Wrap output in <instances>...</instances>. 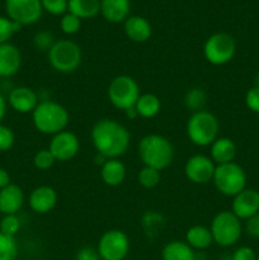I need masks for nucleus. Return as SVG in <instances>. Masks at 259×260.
Wrapping results in <instances>:
<instances>
[{
	"label": "nucleus",
	"mask_w": 259,
	"mask_h": 260,
	"mask_svg": "<svg viewBox=\"0 0 259 260\" xmlns=\"http://www.w3.org/2000/svg\"><path fill=\"white\" fill-rule=\"evenodd\" d=\"M7 107H8L7 99L3 96V94H0V123H2L3 118L5 117V113H7Z\"/></svg>",
	"instance_id": "43"
},
{
	"label": "nucleus",
	"mask_w": 259,
	"mask_h": 260,
	"mask_svg": "<svg viewBox=\"0 0 259 260\" xmlns=\"http://www.w3.org/2000/svg\"><path fill=\"white\" fill-rule=\"evenodd\" d=\"M101 179L108 187H119L124 182L127 169L121 159H107L101 165Z\"/></svg>",
	"instance_id": "20"
},
{
	"label": "nucleus",
	"mask_w": 259,
	"mask_h": 260,
	"mask_svg": "<svg viewBox=\"0 0 259 260\" xmlns=\"http://www.w3.org/2000/svg\"><path fill=\"white\" fill-rule=\"evenodd\" d=\"M236 145L230 137H217L210 146V155L216 165L233 162L236 157Z\"/></svg>",
	"instance_id": "22"
},
{
	"label": "nucleus",
	"mask_w": 259,
	"mask_h": 260,
	"mask_svg": "<svg viewBox=\"0 0 259 260\" xmlns=\"http://www.w3.org/2000/svg\"><path fill=\"white\" fill-rule=\"evenodd\" d=\"M124 35L130 41L144 43L152 36V27L146 18L141 15H130L123 22Z\"/></svg>",
	"instance_id": "19"
},
{
	"label": "nucleus",
	"mask_w": 259,
	"mask_h": 260,
	"mask_svg": "<svg viewBox=\"0 0 259 260\" xmlns=\"http://www.w3.org/2000/svg\"><path fill=\"white\" fill-rule=\"evenodd\" d=\"M68 12L83 19H91L101 13V0H69Z\"/></svg>",
	"instance_id": "26"
},
{
	"label": "nucleus",
	"mask_w": 259,
	"mask_h": 260,
	"mask_svg": "<svg viewBox=\"0 0 259 260\" xmlns=\"http://www.w3.org/2000/svg\"><path fill=\"white\" fill-rule=\"evenodd\" d=\"M90 140L96 154L106 159H121L131 144V134L117 119L101 118L91 127Z\"/></svg>",
	"instance_id": "1"
},
{
	"label": "nucleus",
	"mask_w": 259,
	"mask_h": 260,
	"mask_svg": "<svg viewBox=\"0 0 259 260\" xmlns=\"http://www.w3.org/2000/svg\"><path fill=\"white\" fill-rule=\"evenodd\" d=\"M161 260H197V251L184 240H170L163 246Z\"/></svg>",
	"instance_id": "24"
},
{
	"label": "nucleus",
	"mask_w": 259,
	"mask_h": 260,
	"mask_svg": "<svg viewBox=\"0 0 259 260\" xmlns=\"http://www.w3.org/2000/svg\"><path fill=\"white\" fill-rule=\"evenodd\" d=\"M41 3H42V8L45 12L56 15V17L68 13L69 0H41Z\"/></svg>",
	"instance_id": "36"
},
{
	"label": "nucleus",
	"mask_w": 259,
	"mask_h": 260,
	"mask_svg": "<svg viewBox=\"0 0 259 260\" xmlns=\"http://www.w3.org/2000/svg\"><path fill=\"white\" fill-rule=\"evenodd\" d=\"M32 122L40 134L53 136L68 128L70 113L58 102L52 99H42L32 112Z\"/></svg>",
	"instance_id": "3"
},
{
	"label": "nucleus",
	"mask_w": 259,
	"mask_h": 260,
	"mask_svg": "<svg viewBox=\"0 0 259 260\" xmlns=\"http://www.w3.org/2000/svg\"><path fill=\"white\" fill-rule=\"evenodd\" d=\"M137 155L145 167L163 172L173 164L175 150L168 137L159 134H149L139 141Z\"/></svg>",
	"instance_id": "2"
},
{
	"label": "nucleus",
	"mask_w": 259,
	"mask_h": 260,
	"mask_svg": "<svg viewBox=\"0 0 259 260\" xmlns=\"http://www.w3.org/2000/svg\"><path fill=\"white\" fill-rule=\"evenodd\" d=\"M60 28L62 30V33H65V35H76L81 28V19L76 17V15L71 14V13H65L63 15H61Z\"/></svg>",
	"instance_id": "32"
},
{
	"label": "nucleus",
	"mask_w": 259,
	"mask_h": 260,
	"mask_svg": "<svg viewBox=\"0 0 259 260\" xmlns=\"http://www.w3.org/2000/svg\"><path fill=\"white\" fill-rule=\"evenodd\" d=\"M124 114H126L127 118L130 119H136L139 118V114H137L136 109H135V107H132V108L127 109V111H124Z\"/></svg>",
	"instance_id": "44"
},
{
	"label": "nucleus",
	"mask_w": 259,
	"mask_h": 260,
	"mask_svg": "<svg viewBox=\"0 0 259 260\" xmlns=\"http://www.w3.org/2000/svg\"><path fill=\"white\" fill-rule=\"evenodd\" d=\"M213 244L221 248H230L239 243L243 235V221L230 210L220 211L213 216L210 225Z\"/></svg>",
	"instance_id": "5"
},
{
	"label": "nucleus",
	"mask_w": 259,
	"mask_h": 260,
	"mask_svg": "<svg viewBox=\"0 0 259 260\" xmlns=\"http://www.w3.org/2000/svg\"><path fill=\"white\" fill-rule=\"evenodd\" d=\"M161 180V172L150 167H142L137 173V182L145 189H152L157 187Z\"/></svg>",
	"instance_id": "29"
},
{
	"label": "nucleus",
	"mask_w": 259,
	"mask_h": 260,
	"mask_svg": "<svg viewBox=\"0 0 259 260\" xmlns=\"http://www.w3.org/2000/svg\"><path fill=\"white\" fill-rule=\"evenodd\" d=\"M141 226L146 235H157L165 226V218L156 211H146L141 217Z\"/></svg>",
	"instance_id": "28"
},
{
	"label": "nucleus",
	"mask_w": 259,
	"mask_h": 260,
	"mask_svg": "<svg viewBox=\"0 0 259 260\" xmlns=\"http://www.w3.org/2000/svg\"><path fill=\"white\" fill-rule=\"evenodd\" d=\"M22 25L8 17H0V45L9 42L10 38L19 32Z\"/></svg>",
	"instance_id": "31"
},
{
	"label": "nucleus",
	"mask_w": 259,
	"mask_h": 260,
	"mask_svg": "<svg viewBox=\"0 0 259 260\" xmlns=\"http://www.w3.org/2000/svg\"><path fill=\"white\" fill-rule=\"evenodd\" d=\"M220 121L210 111H202L190 113L185 124V134L188 140L198 147H207L212 145L218 137Z\"/></svg>",
	"instance_id": "4"
},
{
	"label": "nucleus",
	"mask_w": 259,
	"mask_h": 260,
	"mask_svg": "<svg viewBox=\"0 0 259 260\" xmlns=\"http://www.w3.org/2000/svg\"><path fill=\"white\" fill-rule=\"evenodd\" d=\"M231 260H256V253L250 246H239L230 255Z\"/></svg>",
	"instance_id": "39"
},
{
	"label": "nucleus",
	"mask_w": 259,
	"mask_h": 260,
	"mask_svg": "<svg viewBox=\"0 0 259 260\" xmlns=\"http://www.w3.org/2000/svg\"><path fill=\"white\" fill-rule=\"evenodd\" d=\"M75 260H102L96 248L93 246H83L75 254Z\"/></svg>",
	"instance_id": "40"
},
{
	"label": "nucleus",
	"mask_w": 259,
	"mask_h": 260,
	"mask_svg": "<svg viewBox=\"0 0 259 260\" xmlns=\"http://www.w3.org/2000/svg\"><path fill=\"white\" fill-rule=\"evenodd\" d=\"M139 117L144 119L155 118L161 111V101L156 94L152 93H141L135 104Z\"/></svg>",
	"instance_id": "25"
},
{
	"label": "nucleus",
	"mask_w": 259,
	"mask_h": 260,
	"mask_svg": "<svg viewBox=\"0 0 259 260\" xmlns=\"http://www.w3.org/2000/svg\"><path fill=\"white\" fill-rule=\"evenodd\" d=\"M248 177L241 165L238 162L216 165L212 183L217 192L225 197H235L238 193L246 188Z\"/></svg>",
	"instance_id": "7"
},
{
	"label": "nucleus",
	"mask_w": 259,
	"mask_h": 260,
	"mask_svg": "<svg viewBox=\"0 0 259 260\" xmlns=\"http://www.w3.org/2000/svg\"><path fill=\"white\" fill-rule=\"evenodd\" d=\"M216 164L210 156L203 154L192 155L184 164V175L190 183L197 185L208 184L212 182Z\"/></svg>",
	"instance_id": "12"
},
{
	"label": "nucleus",
	"mask_w": 259,
	"mask_h": 260,
	"mask_svg": "<svg viewBox=\"0 0 259 260\" xmlns=\"http://www.w3.org/2000/svg\"><path fill=\"white\" fill-rule=\"evenodd\" d=\"M56 159L48 149H41L33 156V165L38 170H48L53 167Z\"/></svg>",
	"instance_id": "35"
},
{
	"label": "nucleus",
	"mask_w": 259,
	"mask_h": 260,
	"mask_svg": "<svg viewBox=\"0 0 259 260\" xmlns=\"http://www.w3.org/2000/svg\"><path fill=\"white\" fill-rule=\"evenodd\" d=\"M24 205V192L18 184L10 183L0 189V212L3 215H18Z\"/></svg>",
	"instance_id": "18"
},
{
	"label": "nucleus",
	"mask_w": 259,
	"mask_h": 260,
	"mask_svg": "<svg viewBox=\"0 0 259 260\" xmlns=\"http://www.w3.org/2000/svg\"><path fill=\"white\" fill-rule=\"evenodd\" d=\"M20 226H22V222L18 215H4V217L0 221V231L13 238H15V235L19 233Z\"/></svg>",
	"instance_id": "34"
},
{
	"label": "nucleus",
	"mask_w": 259,
	"mask_h": 260,
	"mask_svg": "<svg viewBox=\"0 0 259 260\" xmlns=\"http://www.w3.org/2000/svg\"><path fill=\"white\" fill-rule=\"evenodd\" d=\"M10 183L12 182H10V174L8 173V170L4 168H0V189L9 185Z\"/></svg>",
	"instance_id": "42"
},
{
	"label": "nucleus",
	"mask_w": 259,
	"mask_h": 260,
	"mask_svg": "<svg viewBox=\"0 0 259 260\" xmlns=\"http://www.w3.org/2000/svg\"><path fill=\"white\" fill-rule=\"evenodd\" d=\"M244 230L248 234V236L253 239H259V213L253 217L245 220L244 223Z\"/></svg>",
	"instance_id": "41"
},
{
	"label": "nucleus",
	"mask_w": 259,
	"mask_h": 260,
	"mask_svg": "<svg viewBox=\"0 0 259 260\" xmlns=\"http://www.w3.org/2000/svg\"><path fill=\"white\" fill-rule=\"evenodd\" d=\"M254 85H255V86H259V73L256 74L255 79H254Z\"/></svg>",
	"instance_id": "45"
},
{
	"label": "nucleus",
	"mask_w": 259,
	"mask_h": 260,
	"mask_svg": "<svg viewBox=\"0 0 259 260\" xmlns=\"http://www.w3.org/2000/svg\"><path fill=\"white\" fill-rule=\"evenodd\" d=\"M245 104L249 111L259 114V86H251L245 94Z\"/></svg>",
	"instance_id": "38"
},
{
	"label": "nucleus",
	"mask_w": 259,
	"mask_h": 260,
	"mask_svg": "<svg viewBox=\"0 0 259 260\" xmlns=\"http://www.w3.org/2000/svg\"><path fill=\"white\" fill-rule=\"evenodd\" d=\"M58 202V196L55 188L51 185H38L28 197L29 208L37 215H46L56 207Z\"/></svg>",
	"instance_id": "16"
},
{
	"label": "nucleus",
	"mask_w": 259,
	"mask_h": 260,
	"mask_svg": "<svg viewBox=\"0 0 259 260\" xmlns=\"http://www.w3.org/2000/svg\"><path fill=\"white\" fill-rule=\"evenodd\" d=\"M40 96H38L37 91L33 90L29 86H15L10 90L9 95H8V104L10 108L14 109L17 113L27 114L35 111L36 107L40 103Z\"/></svg>",
	"instance_id": "15"
},
{
	"label": "nucleus",
	"mask_w": 259,
	"mask_h": 260,
	"mask_svg": "<svg viewBox=\"0 0 259 260\" xmlns=\"http://www.w3.org/2000/svg\"><path fill=\"white\" fill-rule=\"evenodd\" d=\"M8 18L20 25H30L41 19L43 13L41 0H5Z\"/></svg>",
	"instance_id": "11"
},
{
	"label": "nucleus",
	"mask_w": 259,
	"mask_h": 260,
	"mask_svg": "<svg viewBox=\"0 0 259 260\" xmlns=\"http://www.w3.org/2000/svg\"><path fill=\"white\" fill-rule=\"evenodd\" d=\"M18 244L15 238L0 231V260H17Z\"/></svg>",
	"instance_id": "30"
},
{
	"label": "nucleus",
	"mask_w": 259,
	"mask_h": 260,
	"mask_svg": "<svg viewBox=\"0 0 259 260\" xmlns=\"http://www.w3.org/2000/svg\"><path fill=\"white\" fill-rule=\"evenodd\" d=\"M256 260H259V254H256Z\"/></svg>",
	"instance_id": "46"
},
{
	"label": "nucleus",
	"mask_w": 259,
	"mask_h": 260,
	"mask_svg": "<svg viewBox=\"0 0 259 260\" xmlns=\"http://www.w3.org/2000/svg\"><path fill=\"white\" fill-rule=\"evenodd\" d=\"M47 60L51 68L60 74H71L78 70L83 61L81 48L73 40H56L47 52Z\"/></svg>",
	"instance_id": "6"
},
{
	"label": "nucleus",
	"mask_w": 259,
	"mask_h": 260,
	"mask_svg": "<svg viewBox=\"0 0 259 260\" xmlns=\"http://www.w3.org/2000/svg\"><path fill=\"white\" fill-rule=\"evenodd\" d=\"M22 53L13 43L0 45V78H10L20 70Z\"/></svg>",
	"instance_id": "17"
},
{
	"label": "nucleus",
	"mask_w": 259,
	"mask_h": 260,
	"mask_svg": "<svg viewBox=\"0 0 259 260\" xmlns=\"http://www.w3.org/2000/svg\"><path fill=\"white\" fill-rule=\"evenodd\" d=\"M231 212L240 218L241 221H245L248 218L259 213V192L253 188H248L241 190L240 193L233 197L231 202Z\"/></svg>",
	"instance_id": "14"
},
{
	"label": "nucleus",
	"mask_w": 259,
	"mask_h": 260,
	"mask_svg": "<svg viewBox=\"0 0 259 260\" xmlns=\"http://www.w3.org/2000/svg\"><path fill=\"white\" fill-rule=\"evenodd\" d=\"M141 95L140 85L132 76L117 75L109 81L107 88L108 101L114 108L119 111H127L136 104L137 99Z\"/></svg>",
	"instance_id": "8"
},
{
	"label": "nucleus",
	"mask_w": 259,
	"mask_h": 260,
	"mask_svg": "<svg viewBox=\"0 0 259 260\" xmlns=\"http://www.w3.org/2000/svg\"><path fill=\"white\" fill-rule=\"evenodd\" d=\"M236 53V41L231 35L217 32L211 35L203 45V56L213 66H222L230 62Z\"/></svg>",
	"instance_id": "9"
},
{
	"label": "nucleus",
	"mask_w": 259,
	"mask_h": 260,
	"mask_svg": "<svg viewBox=\"0 0 259 260\" xmlns=\"http://www.w3.org/2000/svg\"><path fill=\"white\" fill-rule=\"evenodd\" d=\"M206 103H207V93L205 89L200 88V86L188 89L184 95V106L188 111H190L192 113L202 111L205 109Z\"/></svg>",
	"instance_id": "27"
},
{
	"label": "nucleus",
	"mask_w": 259,
	"mask_h": 260,
	"mask_svg": "<svg viewBox=\"0 0 259 260\" xmlns=\"http://www.w3.org/2000/svg\"><path fill=\"white\" fill-rule=\"evenodd\" d=\"M15 135L10 127L0 123V152L8 151L14 146Z\"/></svg>",
	"instance_id": "37"
},
{
	"label": "nucleus",
	"mask_w": 259,
	"mask_h": 260,
	"mask_svg": "<svg viewBox=\"0 0 259 260\" xmlns=\"http://www.w3.org/2000/svg\"><path fill=\"white\" fill-rule=\"evenodd\" d=\"M55 42V36H53V33L50 32V30H40V32L36 33L35 37H33V46H35L38 51H42V52H48Z\"/></svg>",
	"instance_id": "33"
},
{
	"label": "nucleus",
	"mask_w": 259,
	"mask_h": 260,
	"mask_svg": "<svg viewBox=\"0 0 259 260\" xmlns=\"http://www.w3.org/2000/svg\"><path fill=\"white\" fill-rule=\"evenodd\" d=\"M185 243L196 251H203L213 244L210 228L203 225H193L185 231Z\"/></svg>",
	"instance_id": "23"
},
{
	"label": "nucleus",
	"mask_w": 259,
	"mask_h": 260,
	"mask_svg": "<svg viewBox=\"0 0 259 260\" xmlns=\"http://www.w3.org/2000/svg\"><path fill=\"white\" fill-rule=\"evenodd\" d=\"M131 13L130 0H101V14L109 23H123Z\"/></svg>",
	"instance_id": "21"
},
{
	"label": "nucleus",
	"mask_w": 259,
	"mask_h": 260,
	"mask_svg": "<svg viewBox=\"0 0 259 260\" xmlns=\"http://www.w3.org/2000/svg\"><path fill=\"white\" fill-rule=\"evenodd\" d=\"M131 248L130 238L119 229H111L102 234L96 250L102 260H124Z\"/></svg>",
	"instance_id": "10"
},
{
	"label": "nucleus",
	"mask_w": 259,
	"mask_h": 260,
	"mask_svg": "<svg viewBox=\"0 0 259 260\" xmlns=\"http://www.w3.org/2000/svg\"><path fill=\"white\" fill-rule=\"evenodd\" d=\"M47 149L53 155L56 161H70L78 155L79 150H80V140L74 132L65 129V131L51 136V141Z\"/></svg>",
	"instance_id": "13"
}]
</instances>
